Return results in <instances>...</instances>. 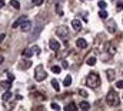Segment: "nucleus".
<instances>
[{
	"instance_id": "1",
	"label": "nucleus",
	"mask_w": 123,
	"mask_h": 111,
	"mask_svg": "<svg viewBox=\"0 0 123 111\" xmlns=\"http://www.w3.org/2000/svg\"><path fill=\"white\" fill-rule=\"evenodd\" d=\"M86 83H87V85L90 88H97L100 85V77H99V74L97 73H90L87 76V78H86Z\"/></svg>"
},
{
	"instance_id": "2",
	"label": "nucleus",
	"mask_w": 123,
	"mask_h": 111,
	"mask_svg": "<svg viewBox=\"0 0 123 111\" xmlns=\"http://www.w3.org/2000/svg\"><path fill=\"white\" fill-rule=\"evenodd\" d=\"M46 77H47V73H46L44 67H43L42 64H39V66L34 68V78H36V81H43Z\"/></svg>"
},
{
	"instance_id": "3",
	"label": "nucleus",
	"mask_w": 123,
	"mask_h": 111,
	"mask_svg": "<svg viewBox=\"0 0 123 111\" xmlns=\"http://www.w3.org/2000/svg\"><path fill=\"white\" fill-rule=\"evenodd\" d=\"M106 103L112 107V105H117L119 104V98H117V94L115 90H110L106 95Z\"/></svg>"
},
{
	"instance_id": "4",
	"label": "nucleus",
	"mask_w": 123,
	"mask_h": 111,
	"mask_svg": "<svg viewBox=\"0 0 123 111\" xmlns=\"http://www.w3.org/2000/svg\"><path fill=\"white\" fill-rule=\"evenodd\" d=\"M56 34H57L60 39L64 40V44H67V43H69V40H67V37H69V31H67V28H66V27H63V26L57 27V28H56Z\"/></svg>"
},
{
	"instance_id": "5",
	"label": "nucleus",
	"mask_w": 123,
	"mask_h": 111,
	"mask_svg": "<svg viewBox=\"0 0 123 111\" xmlns=\"http://www.w3.org/2000/svg\"><path fill=\"white\" fill-rule=\"evenodd\" d=\"M20 28H22V31H25V33L29 31V30L31 28V22L30 20H23L22 24H20Z\"/></svg>"
},
{
	"instance_id": "6",
	"label": "nucleus",
	"mask_w": 123,
	"mask_h": 111,
	"mask_svg": "<svg viewBox=\"0 0 123 111\" xmlns=\"http://www.w3.org/2000/svg\"><path fill=\"white\" fill-rule=\"evenodd\" d=\"M49 46H50V49H52L53 51H57V50L60 49V43H59L57 40H50V41H49Z\"/></svg>"
},
{
	"instance_id": "7",
	"label": "nucleus",
	"mask_w": 123,
	"mask_h": 111,
	"mask_svg": "<svg viewBox=\"0 0 123 111\" xmlns=\"http://www.w3.org/2000/svg\"><path fill=\"white\" fill-rule=\"evenodd\" d=\"M76 46H77L79 49H86V47H87V41H86L85 39H77V40H76Z\"/></svg>"
},
{
	"instance_id": "8",
	"label": "nucleus",
	"mask_w": 123,
	"mask_h": 111,
	"mask_svg": "<svg viewBox=\"0 0 123 111\" xmlns=\"http://www.w3.org/2000/svg\"><path fill=\"white\" fill-rule=\"evenodd\" d=\"M72 27L74 28V30H82V22L79 19H74L72 22Z\"/></svg>"
},
{
	"instance_id": "9",
	"label": "nucleus",
	"mask_w": 123,
	"mask_h": 111,
	"mask_svg": "<svg viewBox=\"0 0 123 111\" xmlns=\"http://www.w3.org/2000/svg\"><path fill=\"white\" fill-rule=\"evenodd\" d=\"M116 28H117L116 27V23H115L113 20H109V22H107V30H109L110 33H115Z\"/></svg>"
},
{
	"instance_id": "10",
	"label": "nucleus",
	"mask_w": 123,
	"mask_h": 111,
	"mask_svg": "<svg viewBox=\"0 0 123 111\" xmlns=\"http://www.w3.org/2000/svg\"><path fill=\"white\" fill-rule=\"evenodd\" d=\"M106 74H107V80H109V81H113L115 77H116V73H115V70H112V68H109V70L106 71Z\"/></svg>"
},
{
	"instance_id": "11",
	"label": "nucleus",
	"mask_w": 123,
	"mask_h": 111,
	"mask_svg": "<svg viewBox=\"0 0 123 111\" xmlns=\"http://www.w3.org/2000/svg\"><path fill=\"white\" fill-rule=\"evenodd\" d=\"M30 66H31L30 61H29V60H25V61H22V63L19 64V68H20V70H26V68H29Z\"/></svg>"
},
{
	"instance_id": "12",
	"label": "nucleus",
	"mask_w": 123,
	"mask_h": 111,
	"mask_svg": "<svg viewBox=\"0 0 123 111\" xmlns=\"http://www.w3.org/2000/svg\"><path fill=\"white\" fill-rule=\"evenodd\" d=\"M79 108L83 110V111H87V110H90V104H89L87 101H82V103L79 104Z\"/></svg>"
},
{
	"instance_id": "13",
	"label": "nucleus",
	"mask_w": 123,
	"mask_h": 111,
	"mask_svg": "<svg viewBox=\"0 0 123 111\" xmlns=\"http://www.w3.org/2000/svg\"><path fill=\"white\" fill-rule=\"evenodd\" d=\"M23 20H26V16H22V17H19V20H16V22L13 23V28L20 27V24H22V22H23Z\"/></svg>"
},
{
	"instance_id": "14",
	"label": "nucleus",
	"mask_w": 123,
	"mask_h": 111,
	"mask_svg": "<svg viewBox=\"0 0 123 111\" xmlns=\"http://www.w3.org/2000/svg\"><path fill=\"white\" fill-rule=\"evenodd\" d=\"M10 83H12L10 80H7V81H1V83H0V87H1L3 90H9V88H10V85H12Z\"/></svg>"
},
{
	"instance_id": "15",
	"label": "nucleus",
	"mask_w": 123,
	"mask_h": 111,
	"mask_svg": "<svg viewBox=\"0 0 123 111\" xmlns=\"http://www.w3.org/2000/svg\"><path fill=\"white\" fill-rule=\"evenodd\" d=\"M13 97V94H12V91H6L4 94H3V97H1V100L3 101H7V100H10Z\"/></svg>"
},
{
	"instance_id": "16",
	"label": "nucleus",
	"mask_w": 123,
	"mask_h": 111,
	"mask_svg": "<svg viewBox=\"0 0 123 111\" xmlns=\"http://www.w3.org/2000/svg\"><path fill=\"white\" fill-rule=\"evenodd\" d=\"M86 64L87 66H94L96 64V57H87V60H86Z\"/></svg>"
},
{
	"instance_id": "17",
	"label": "nucleus",
	"mask_w": 123,
	"mask_h": 111,
	"mask_svg": "<svg viewBox=\"0 0 123 111\" xmlns=\"http://www.w3.org/2000/svg\"><path fill=\"white\" fill-rule=\"evenodd\" d=\"M23 56H25L26 58H30L31 56H33V50H30V49H26V50L23 51Z\"/></svg>"
},
{
	"instance_id": "18",
	"label": "nucleus",
	"mask_w": 123,
	"mask_h": 111,
	"mask_svg": "<svg viewBox=\"0 0 123 111\" xmlns=\"http://www.w3.org/2000/svg\"><path fill=\"white\" fill-rule=\"evenodd\" d=\"M52 87H53V88H55L56 91H60V85H59V83H57V81H56L55 78L52 80Z\"/></svg>"
},
{
	"instance_id": "19",
	"label": "nucleus",
	"mask_w": 123,
	"mask_h": 111,
	"mask_svg": "<svg viewBox=\"0 0 123 111\" xmlns=\"http://www.w3.org/2000/svg\"><path fill=\"white\" fill-rule=\"evenodd\" d=\"M99 17H100L102 20H106V19H107V13H106L105 10L100 9V11H99Z\"/></svg>"
},
{
	"instance_id": "20",
	"label": "nucleus",
	"mask_w": 123,
	"mask_h": 111,
	"mask_svg": "<svg viewBox=\"0 0 123 111\" xmlns=\"http://www.w3.org/2000/svg\"><path fill=\"white\" fill-rule=\"evenodd\" d=\"M64 110H66V111H74V110H76V104L70 103L69 105H66V107H64Z\"/></svg>"
},
{
	"instance_id": "21",
	"label": "nucleus",
	"mask_w": 123,
	"mask_h": 111,
	"mask_svg": "<svg viewBox=\"0 0 123 111\" xmlns=\"http://www.w3.org/2000/svg\"><path fill=\"white\" fill-rule=\"evenodd\" d=\"M10 6H13L14 9H20V3L17 0H10Z\"/></svg>"
},
{
	"instance_id": "22",
	"label": "nucleus",
	"mask_w": 123,
	"mask_h": 111,
	"mask_svg": "<svg viewBox=\"0 0 123 111\" xmlns=\"http://www.w3.org/2000/svg\"><path fill=\"white\" fill-rule=\"evenodd\" d=\"M63 84L67 87V85H70L72 84V77L70 76H67V77H64V81H63Z\"/></svg>"
},
{
	"instance_id": "23",
	"label": "nucleus",
	"mask_w": 123,
	"mask_h": 111,
	"mask_svg": "<svg viewBox=\"0 0 123 111\" xmlns=\"http://www.w3.org/2000/svg\"><path fill=\"white\" fill-rule=\"evenodd\" d=\"M97 6H99V7H100L102 10H105V9L107 7V4H106V1H103V0H100V1L97 3Z\"/></svg>"
},
{
	"instance_id": "24",
	"label": "nucleus",
	"mask_w": 123,
	"mask_h": 111,
	"mask_svg": "<svg viewBox=\"0 0 123 111\" xmlns=\"http://www.w3.org/2000/svg\"><path fill=\"white\" fill-rule=\"evenodd\" d=\"M116 10H117V11L123 10V0H119V1H117V4H116Z\"/></svg>"
},
{
	"instance_id": "25",
	"label": "nucleus",
	"mask_w": 123,
	"mask_h": 111,
	"mask_svg": "<svg viewBox=\"0 0 123 111\" xmlns=\"http://www.w3.org/2000/svg\"><path fill=\"white\" fill-rule=\"evenodd\" d=\"M60 70H62V67H59V66H53V67H52V71H53L55 74H59Z\"/></svg>"
},
{
	"instance_id": "26",
	"label": "nucleus",
	"mask_w": 123,
	"mask_h": 111,
	"mask_svg": "<svg viewBox=\"0 0 123 111\" xmlns=\"http://www.w3.org/2000/svg\"><path fill=\"white\" fill-rule=\"evenodd\" d=\"M52 110L59 111V110H62V108H60V105H59V104H56V103H52Z\"/></svg>"
},
{
	"instance_id": "27",
	"label": "nucleus",
	"mask_w": 123,
	"mask_h": 111,
	"mask_svg": "<svg viewBox=\"0 0 123 111\" xmlns=\"http://www.w3.org/2000/svg\"><path fill=\"white\" fill-rule=\"evenodd\" d=\"M31 3H33V6H40L43 3V0H31Z\"/></svg>"
},
{
	"instance_id": "28",
	"label": "nucleus",
	"mask_w": 123,
	"mask_h": 111,
	"mask_svg": "<svg viewBox=\"0 0 123 111\" xmlns=\"http://www.w3.org/2000/svg\"><path fill=\"white\" fill-rule=\"evenodd\" d=\"M79 94L83 95V97H87V91L86 90H79Z\"/></svg>"
},
{
	"instance_id": "29",
	"label": "nucleus",
	"mask_w": 123,
	"mask_h": 111,
	"mask_svg": "<svg viewBox=\"0 0 123 111\" xmlns=\"http://www.w3.org/2000/svg\"><path fill=\"white\" fill-rule=\"evenodd\" d=\"M116 87H117V88H123V80H119V81L116 83Z\"/></svg>"
},
{
	"instance_id": "30",
	"label": "nucleus",
	"mask_w": 123,
	"mask_h": 111,
	"mask_svg": "<svg viewBox=\"0 0 123 111\" xmlns=\"http://www.w3.org/2000/svg\"><path fill=\"white\" fill-rule=\"evenodd\" d=\"M62 67H63V68H67V67H69L67 61H62Z\"/></svg>"
},
{
	"instance_id": "31",
	"label": "nucleus",
	"mask_w": 123,
	"mask_h": 111,
	"mask_svg": "<svg viewBox=\"0 0 123 111\" xmlns=\"http://www.w3.org/2000/svg\"><path fill=\"white\" fill-rule=\"evenodd\" d=\"M7 78H9V80H10V81H13V80H14V76H13V74H10V73H9V74H7Z\"/></svg>"
},
{
	"instance_id": "32",
	"label": "nucleus",
	"mask_w": 123,
	"mask_h": 111,
	"mask_svg": "<svg viewBox=\"0 0 123 111\" xmlns=\"http://www.w3.org/2000/svg\"><path fill=\"white\" fill-rule=\"evenodd\" d=\"M34 53H36V54H40V49H39L37 46H34Z\"/></svg>"
},
{
	"instance_id": "33",
	"label": "nucleus",
	"mask_w": 123,
	"mask_h": 111,
	"mask_svg": "<svg viewBox=\"0 0 123 111\" xmlns=\"http://www.w3.org/2000/svg\"><path fill=\"white\" fill-rule=\"evenodd\" d=\"M56 10H57V13H59V14H63V11H62V9H60V6H57V7H56Z\"/></svg>"
},
{
	"instance_id": "34",
	"label": "nucleus",
	"mask_w": 123,
	"mask_h": 111,
	"mask_svg": "<svg viewBox=\"0 0 123 111\" xmlns=\"http://www.w3.org/2000/svg\"><path fill=\"white\" fill-rule=\"evenodd\" d=\"M4 37H6V34H4V33H1V34H0V43L4 40Z\"/></svg>"
},
{
	"instance_id": "35",
	"label": "nucleus",
	"mask_w": 123,
	"mask_h": 111,
	"mask_svg": "<svg viewBox=\"0 0 123 111\" xmlns=\"http://www.w3.org/2000/svg\"><path fill=\"white\" fill-rule=\"evenodd\" d=\"M4 7V1L3 0H0V9H3Z\"/></svg>"
},
{
	"instance_id": "36",
	"label": "nucleus",
	"mask_w": 123,
	"mask_h": 111,
	"mask_svg": "<svg viewBox=\"0 0 123 111\" xmlns=\"http://www.w3.org/2000/svg\"><path fill=\"white\" fill-rule=\"evenodd\" d=\"M1 61H3V56H0V64H1Z\"/></svg>"
},
{
	"instance_id": "37",
	"label": "nucleus",
	"mask_w": 123,
	"mask_h": 111,
	"mask_svg": "<svg viewBox=\"0 0 123 111\" xmlns=\"http://www.w3.org/2000/svg\"><path fill=\"white\" fill-rule=\"evenodd\" d=\"M122 98H123V95H122Z\"/></svg>"
}]
</instances>
